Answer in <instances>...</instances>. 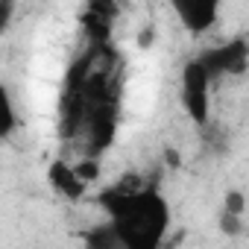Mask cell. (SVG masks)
Returning a JSON list of instances; mask_svg holds the SVG:
<instances>
[{
  "label": "cell",
  "mask_w": 249,
  "mask_h": 249,
  "mask_svg": "<svg viewBox=\"0 0 249 249\" xmlns=\"http://www.w3.org/2000/svg\"><path fill=\"white\" fill-rule=\"evenodd\" d=\"M100 205L108 211L123 249H161L170 226V205L156 188L138 194H117L108 188L100 194Z\"/></svg>",
  "instance_id": "obj_1"
},
{
  "label": "cell",
  "mask_w": 249,
  "mask_h": 249,
  "mask_svg": "<svg viewBox=\"0 0 249 249\" xmlns=\"http://www.w3.org/2000/svg\"><path fill=\"white\" fill-rule=\"evenodd\" d=\"M85 249H123V243L108 223V226H94L91 231H85Z\"/></svg>",
  "instance_id": "obj_6"
},
{
  "label": "cell",
  "mask_w": 249,
  "mask_h": 249,
  "mask_svg": "<svg viewBox=\"0 0 249 249\" xmlns=\"http://www.w3.org/2000/svg\"><path fill=\"white\" fill-rule=\"evenodd\" d=\"M173 12L179 15L182 27L194 36H202L205 30L214 27L217 15H220V3L217 0H182V3H173Z\"/></svg>",
  "instance_id": "obj_4"
},
{
  "label": "cell",
  "mask_w": 249,
  "mask_h": 249,
  "mask_svg": "<svg viewBox=\"0 0 249 249\" xmlns=\"http://www.w3.org/2000/svg\"><path fill=\"white\" fill-rule=\"evenodd\" d=\"M73 170H76V176H79L85 185H91V182L100 179V164H97V159H82V161L73 164Z\"/></svg>",
  "instance_id": "obj_8"
},
{
  "label": "cell",
  "mask_w": 249,
  "mask_h": 249,
  "mask_svg": "<svg viewBox=\"0 0 249 249\" xmlns=\"http://www.w3.org/2000/svg\"><path fill=\"white\" fill-rule=\"evenodd\" d=\"M150 44H153V30H144V33L138 36V47H141V50H147Z\"/></svg>",
  "instance_id": "obj_12"
},
{
  "label": "cell",
  "mask_w": 249,
  "mask_h": 249,
  "mask_svg": "<svg viewBox=\"0 0 249 249\" xmlns=\"http://www.w3.org/2000/svg\"><path fill=\"white\" fill-rule=\"evenodd\" d=\"M223 211H229V214H237V217H243V211H246V196H243V191H229L226 194V199H223Z\"/></svg>",
  "instance_id": "obj_10"
},
{
  "label": "cell",
  "mask_w": 249,
  "mask_h": 249,
  "mask_svg": "<svg viewBox=\"0 0 249 249\" xmlns=\"http://www.w3.org/2000/svg\"><path fill=\"white\" fill-rule=\"evenodd\" d=\"M0 94H3V126H0V135L9 138V135H12V129H15V108H12V97H9V91H6V88L0 91Z\"/></svg>",
  "instance_id": "obj_9"
},
{
  "label": "cell",
  "mask_w": 249,
  "mask_h": 249,
  "mask_svg": "<svg viewBox=\"0 0 249 249\" xmlns=\"http://www.w3.org/2000/svg\"><path fill=\"white\" fill-rule=\"evenodd\" d=\"M12 12H15V3L12 0H0V33H3L12 21Z\"/></svg>",
  "instance_id": "obj_11"
},
{
  "label": "cell",
  "mask_w": 249,
  "mask_h": 249,
  "mask_svg": "<svg viewBox=\"0 0 249 249\" xmlns=\"http://www.w3.org/2000/svg\"><path fill=\"white\" fill-rule=\"evenodd\" d=\"M217 229H220L226 237H240V234H243V217L229 214V211H220V217H217Z\"/></svg>",
  "instance_id": "obj_7"
},
{
  "label": "cell",
  "mask_w": 249,
  "mask_h": 249,
  "mask_svg": "<svg viewBox=\"0 0 249 249\" xmlns=\"http://www.w3.org/2000/svg\"><path fill=\"white\" fill-rule=\"evenodd\" d=\"M179 97H182V108L188 111V117L196 126H208V117H211V76L199 65V59H191L182 68Z\"/></svg>",
  "instance_id": "obj_2"
},
{
  "label": "cell",
  "mask_w": 249,
  "mask_h": 249,
  "mask_svg": "<svg viewBox=\"0 0 249 249\" xmlns=\"http://www.w3.org/2000/svg\"><path fill=\"white\" fill-rule=\"evenodd\" d=\"M47 182L56 188V194H62L65 199H82L85 196V182L76 176V170H73V164H68V161H62V159H56L50 167H47Z\"/></svg>",
  "instance_id": "obj_5"
},
{
  "label": "cell",
  "mask_w": 249,
  "mask_h": 249,
  "mask_svg": "<svg viewBox=\"0 0 249 249\" xmlns=\"http://www.w3.org/2000/svg\"><path fill=\"white\" fill-rule=\"evenodd\" d=\"M249 62V47L246 41H229L223 47H211L199 56V65L208 71L211 79H217L220 73H243Z\"/></svg>",
  "instance_id": "obj_3"
}]
</instances>
